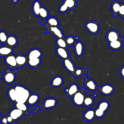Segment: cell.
<instances>
[{
    "label": "cell",
    "instance_id": "40",
    "mask_svg": "<svg viewBox=\"0 0 124 124\" xmlns=\"http://www.w3.org/2000/svg\"><path fill=\"white\" fill-rule=\"evenodd\" d=\"M6 117H7V119L8 124H13L15 122V121L14 120V119L9 114L6 115Z\"/></svg>",
    "mask_w": 124,
    "mask_h": 124
},
{
    "label": "cell",
    "instance_id": "34",
    "mask_svg": "<svg viewBox=\"0 0 124 124\" xmlns=\"http://www.w3.org/2000/svg\"><path fill=\"white\" fill-rule=\"evenodd\" d=\"M49 15V11L47 8L44 6H42L39 12L38 17L42 19H47Z\"/></svg>",
    "mask_w": 124,
    "mask_h": 124
},
{
    "label": "cell",
    "instance_id": "39",
    "mask_svg": "<svg viewBox=\"0 0 124 124\" xmlns=\"http://www.w3.org/2000/svg\"><path fill=\"white\" fill-rule=\"evenodd\" d=\"M124 14V3H122L120 6L119 11L118 13V15L122 16Z\"/></svg>",
    "mask_w": 124,
    "mask_h": 124
},
{
    "label": "cell",
    "instance_id": "45",
    "mask_svg": "<svg viewBox=\"0 0 124 124\" xmlns=\"http://www.w3.org/2000/svg\"><path fill=\"white\" fill-rule=\"evenodd\" d=\"M2 76L3 75L2 74V73H1V72L0 71V80L1 79V78H2Z\"/></svg>",
    "mask_w": 124,
    "mask_h": 124
},
{
    "label": "cell",
    "instance_id": "27",
    "mask_svg": "<svg viewBox=\"0 0 124 124\" xmlns=\"http://www.w3.org/2000/svg\"><path fill=\"white\" fill-rule=\"evenodd\" d=\"M42 62L41 58H34L28 59L27 65L32 68H37Z\"/></svg>",
    "mask_w": 124,
    "mask_h": 124
},
{
    "label": "cell",
    "instance_id": "47",
    "mask_svg": "<svg viewBox=\"0 0 124 124\" xmlns=\"http://www.w3.org/2000/svg\"><path fill=\"white\" fill-rule=\"evenodd\" d=\"M122 18H123V20H124V15L122 16Z\"/></svg>",
    "mask_w": 124,
    "mask_h": 124
},
{
    "label": "cell",
    "instance_id": "23",
    "mask_svg": "<svg viewBox=\"0 0 124 124\" xmlns=\"http://www.w3.org/2000/svg\"><path fill=\"white\" fill-rule=\"evenodd\" d=\"M97 96L96 93H94L92 95H85L83 106L86 108H90L92 107L94 103V98Z\"/></svg>",
    "mask_w": 124,
    "mask_h": 124
},
{
    "label": "cell",
    "instance_id": "12",
    "mask_svg": "<svg viewBox=\"0 0 124 124\" xmlns=\"http://www.w3.org/2000/svg\"><path fill=\"white\" fill-rule=\"evenodd\" d=\"M8 114L10 115L15 122L21 119L24 115H25V113L23 111L15 107L9 111Z\"/></svg>",
    "mask_w": 124,
    "mask_h": 124
},
{
    "label": "cell",
    "instance_id": "5",
    "mask_svg": "<svg viewBox=\"0 0 124 124\" xmlns=\"http://www.w3.org/2000/svg\"><path fill=\"white\" fill-rule=\"evenodd\" d=\"M84 92L85 88H81V89H80L72 97L73 103L75 106L78 107L83 106V101L85 96Z\"/></svg>",
    "mask_w": 124,
    "mask_h": 124
},
{
    "label": "cell",
    "instance_id": "41",
    "mask_svg": "<svg viewBox=\"0 0 124 124\" xmlns=\"http://www.w3.org/2000/svg\"><path fill=\"white\" fill-rule=\"evenodd\" d=\"M0 122H1V124H8L6 116H3L1 117V118L0 120Z\"/></svg>",
    "mask_w": 124,
    "mask_h": 124
},
{
    "label": "cell",
    "instance_id": "28",
    "mask_svg": "<svg viewBox=\"0 0 124 124\" xmlns=\"http://www.w3.org/2000/svg\"><path fill=\"white\" fill-rule=\"evenodd\" d=\"M42 6V5L41 2L38 0H36L32 3L31 6V11L34 16H38L40 8Z\"/></svg>",
    "mask_w": 124,
    "mask_h": 124
},
{
    "label": "cell",
    "instance_id": "46",
    "mask_svg": "<svg viewBox=\"0 0 124 124\" xmlns=\"http://www.w3.org/2000/svg\"><path fill=\"white\" fill-rule=\"evenodd\" d=\"M1 113L0 112V120H1Z\"/></svg>",
    "mask_w": 124,
    "mask_h": 124
},
{
    "label": "cell",
    "instance_id": "4",
    "mask_svg": "<svg viewBox=\"0 0 124 124\" xmlns=\"http://www.w3.org/2000/svg\"><path fill=\"white\" fill-rule=\"evenodd\" d=\"M85 28L91 34L96 35L99 31L100 26L97 21L90 20L85 24Z\"/></svg>",
    "mask_w": 124,
    "mask_h": 124
},
{
    "label": "cell",
    "instance_id": "1",
    "mask_svg": "<svg viewBox=\"0 0 124 124\" xmlns=\"http://www.w3.org/2000/svg\"><path fill=\"white\" fill-rule=\"evenodd\" d=\"M16 93V102L17 103H26L30 95V90L26 87L16 84L14 86Z\"/></svg>",
    "mask_w": 124,
    "mask_h": 124
},
{
    "label": "cell",
    "instance_id": "36",
    "mask_svg": "<svg viewBox=\"0 0 124 124\" xmlns=\"http://www.w3.org/2000/svg\"><path fill=\"white\" fill-rule=\"evenodd\" d=\"M55 44H56V45L57 46V47H62V48H67L68 47V46L66 43L64 37L61 38H56Z\"/></svg>",
    "mask_w": 124,
    "mask_h": 124
},
{
    "label": "cell",
    "instance_id": "38",
    "mask_svg": "<svg viewBox=\"0 0 124 124\" xmlns=\"http://www.w3.org/2000/svg\"><path fill=\"white\" fill-rule=\"evenodd\" d=\"M94 112H95V117L98 119L102 118L105 116L106 113V112L102 110L101 109H99L97 107L94 109Z\"/></svg>",
    "mask_w": 124,
    "mask_h": 124
},
{
    "label": "cell",
    "instance_id": "32",
    "mask_svg": "<svg viewBox=\"0 0 124 124\" xmlns=\"http://www.w3.org/2000/svg\"><path fill=\"white\" fill-rule=\"evenodd\" d=\"M49 26H59V21L55 16H50L47 18L46 23L43 24Z\"/></svg>",
    "mask_w": 124,
    "mask_h": 124
},
{
    "label": "cell",
    "instance_id": "31",
    "mask_svg": "<svg viewBox=\"0 0 124 124\" xmlns=\"http://www.w3.org/2000/svg\"><path fill=\"white\" fill-rule=\"evenodd\" d=\"M97 107L102 110L107 112L110 108V104L108 100H103L98 103Z\"/></svg>",
    "mask_w": 124,
    "mask_h": 124
},
{
    "label": "cell",
    "instance_id": "18",
    "mask_svg": "<svg viewBox=\"0 0 124 124\" xmlns=\"http://www.w3.org/2000/svg\"><path fill=\"white\" fill-rule=\"evenodd\" d=\"M16 57L17 68L22 67L27 64L28 59L27 56L23 55L20 53H18L16 55Z\"/></svg>",
    "mask_w": 124,
    "mask_h": 124
},
{
    "label": "cell",
    "instance_id": "33",
    "mask_svg": "<svg viewBox=\"0 0 124 124\" xmlns=\"http://www.w3.org/2000/svg\"><path fill=\"white\" fill-rule=\"evenodd\" d=\"M7 95L9 99L13 103L16 102V93L14 87L9 88L7 91Z\"/></svg>",
    "mask_w": 124,
    "mask_h": 124
},
{
    "label": "cell",
    "instance_id": "17",
    "mask_svg": "<svg viewBox=\"0 0 124 124\" xmlns=\"http://www.w3.org/2000/svg\"><path fill=\"white\" fill-rule=\"evenodd\" d=\"M124 38L121 37L119 39L108 43V46L109 48L114 51H117L120 49L123 45V40H124Z\"/></svg>",
    "mask_w": 124,
    "mask_h": 124
},
{
    "label": "cell",
    "instance_id": "42",
    "mask_svg": "<svg viewBox=\"0 0 124 124\" xmlns=\"http://www.w3.org/2000/svg\"><path fill=\"white\" fill-rule=\"evenodd\" d=\"M119 73L121 77L124 79V65L122 66L119 71Z\"/></svg>",
    "mask_w": 124,
    "mask_h": 124
},
{
    "label": "cell",
    "instance_id": "35",
    "mask_svg": "<svg viewBox=\"0 0 124 124\" xmlns=\"http://www.w3.org/2000/svg\"><path fill=\"white\" fill-rule=\"evenodd\" d=\"M79 39V37L78 36H76L75 37L72 35H68L66 38H65V40L67 45L68 46H74L76 41Z\"/></svg>",
    "mask_w": 124,
    "mask_h": 124
},
{
    "label": "cell",
    "instance_id": "20",
    "mask_svg": "<svg viewBox=\"0 0 124 124\" xmlns=\"http://www.w3.org/2000/svg\"><path fill=\"white\" fill-rule=\"evenodd\" d=\"M63 83V79L62 77L57 75L54 77L51 80V86L54 88L61 87Z\"/></svg>",
    "mask_w": 124,
    "mask_h": 124
},
{
    "label": "cell",
    "instance_id": "7",
    "mask_svg": "<svg viewBox=\"0 0 124 124\" xmlns=\"http://www.w3.org/2000/svg\"><path fill=\"white\" fill-rule=\"evenodd\" d=\"M98 89L101 94L106 96H110L115 91L114 86L108 83L103 84L101 86L98 87Z\"/></svg>",
    "mask_w": 124,
    "mask_h": 124
},
{
    "label": "cell",
    "instance_id": "21",
    "mask_svg": "<svg viewBox=\"0 0 124 124\" xmlns=\"http://www.w3.org/2000/svg\"><path fill=\"white\" fill-rule=\"evenodd\" d=\"M13 48L4 44L0 46V56L6 57L13 53Z\"/></svg>",
    "mask_w": 124,
    "mask_h": 124
},
{
    "label": "cell",
    "instance_id": "3",
    "mask_svg": "<svg viewBox=\"0 0 124 124\" xmlns=\"http://www.w3.org/2000/svg\"><path fill=\"white\" fill-rule=\"evenodd\" d=\"M18 72L16 69L8 68L3 74L2 78L4 82L7 84L14 83L16 79V74Z\"/></svg>",
    "mask_w": 124,
    "mask_h": 124
},
{
    "label": "cell",
    "instance_id": "14",
    "mask_svg": "<svg viewBox=\"0 0 124 124\" xmlns=\"http://www.w3.org/2000/svg\"><path fill=\"white\" fill-rule=\"evenodd\" d=\"M5 63L10 69H16L17 68V63L16 61V55L13 54L5 57Z\"/></svg>",
    "mask_w": 124,
    "mask_h": 124
},
{
    "label": "cell",
    "instance_id": "44",
    "mask_svg": "<svg viewBox=\"0 0 124 124\" xmlns=\"http://www.w3.org/2000/svg\"><path fill=\"white\" fill-rule=\"evenodd\" d=\"M18 1V0H12V2L14 3H16Z\"/></svg>",
    "mask_w": 124,
    "mask_h": 124
},
{
    "label": "cell",
    "instance_id": "15",
    "mask_svg": "<svg viewBox=\"0 0 124 124\" xmlns=\"http://www.w3.org/2000/svg\"><path fill=\"white\" fill-rule=\"evenodd\" d=\"M43 56L42 51L38 48H32L28 52L27 55V59L34 58H42Z\"/></svg>",
    "mask_w": 124,
    "mask_h": 124
},
{
    "label": "cell",
    "instance_id": "22",
    "mask_svg": "<svg viewBox=\"0 0 124 124\" xmlns=\"http://www.w3.org/2000/svg\"><path fill=\"white\" fill-rule=\"evenodd\" d=\"M55 52L57 56L62 60L70 58L69 53L67 48L57 47Z\"/></svg>",
    "mask_w": 124,
    "mask_h": 124
},
{
    "label": "cell",
    "instance_id": "11",
    "mask_svg": "<svg viewBox=\"0 0 124 124\" xmlns=\"http://www.w3.org/2000/svg\"><path fill=\"white\" fill-rule=\"evenodd\" d=\"M62 60L63 65L64 68L67 71L73 75L76 68L74 62L70 58Z\"/></svg>",
    "mask_w": 124,
    "mask_h": 124
},
{
    "label": "cell",
    "instance_id": "8",
    "mask_svg": "<svg viewBox=\"0 0 124 124\" xmlns=\"http://www.w3.org/2000/svg\"><path fill=\"white\" fill-rule=\"evenodd\" d=\"M84 86L85 89L91 92L95 91L98 88L95 81L88 77H86L84 79Z\"/></svg>",
    "mask_w": 124,
    "mask_h": 124
},
{
    "label": "cell",
    "instance_id": "2",
    "mask_svg": "<svg viewBox=\"0 0 124 124\" xmlns=\"http://www.w3.org/2000/svg\"><path fill=\"white\" fill-rule=\"evenodd\" d=\"M78 0H63L59 5L58 11L61 14L66 13L69 10L74 9L77 6Z\"/></svg>",
    "mask_w": 124,
    "mask_h": 124
},
{
    "label": "cell",
    "instance_id": "43",
    "mask_svg": "<svg viewBox=\"0 0 124 124\" xmlns=\"http://www.w3.org/2000/svg\"><path fill=\"white\" fill-rule=\"evenodd\" d=\"M39 111H41V109L40 108L39 106H37L34 109H33V110L31 111V113H33V114H36L37 113H38Z\"/></svg>",
    "mask_w": 124,
    "mask_h": 124
},
{
    "label": "cell",
    "instance_id": "16",
    "mask_svg": "<svg viewBox=\"0 0 124 124\" xmlns=\"http://www.w3.org/2000/svg\"><path fill=\"white\" fill-rule=\"evenodd\" d=\"M74 50L75 55L78 57H81L84 51V46L81 41H76L74 45Z\"/></svg>",
    "mask_w": 124,
    "mask_h": 124
},
{
    "label": "cell",
    "instance_id": "24",
    "mask_svg": "<svg viewBox=\"0 0 124 124\" xmlns=\"http://www.w3.org/2000/svg\"><path fill=\"white\" fill-rule=\"evenodd\" d=\"M40 96L37 93H31L27 101V104L29 106H35L39 101Z\"/></svg>",
    "mask_w": 124,
    "mask_h": 124
},
{
    "label": "cell",
    "instance_id": "19",
    "mask_svg": "<svg viewBox=\"0 0 124 124\" xmlns=\"http://www.w3.org/2000/svg\"><path fill=\"white\" fill-rule=\"evenodd\" d=\"M84 120L87 122H92L96 118L95 115L94 109L88 108L86 109L83 114Z\"/></svg>",
    "mask_w": 124,
    "mask_h": 124
},
{
    "label": "cell",
    "instance_id": "30",
    "mask_svg": "<svg viewBox=\"0 0 124 124\" xmlns=\"http://www.w3.org/2000/svg\"><path fill=\"white\" fill-rule=\"evenodd\" d=\"M88 68H82L80 67H78L76 68L74 73L73 74V76L76 78H80L84 75H86L88 76Z\"/></svg>",
    "mask_w": 124,
    "mask_h": 124
},
{
    "label": "cell",
    "instance_id": "6",
    "mask_svg": "<svg viewBox=\"0 0 124 124\" xmlns=\"http://www.w3.org/2000/svg\"><path fill=\"white\" fill-rule=\"evenodd\" d=\"M46 28V31L45 32V33H50L56 38H64V33L61 27L59 26H49L45 25Z\"/></svg>",
    "mask_w": 124,
    "mask_h": 124
},
{
    "label": "cell",
    "instance_id": "10",
    "mask_svg": "<svg viewBox=\"0 0 124 124\" xmlns=\"http://www.w3.org/2000/svg\"><path fill=\"white\" fill-rule=\"evenodd\" d=\"M57 104V100L54 97H47L46 98L42 104V107L46 109L54 108Z\"/></svg>",
    "mask_w": 124,
    "mask_h": 124
},
{
    "label": "cell",
    "instance_id": "9",
    "mask_svg": "<svg viewBox=\"0 0 124 124\" xmlns=\"http://www.w3.org/2000/svg\"><path fill=\"white\" fill-rule=\"evenodd\" d=\"M105 37L108 43L117 40L121 37L119 32L115 29L108 31L105 34Z\"/></svg>",
    "mask_w": 124,
    "mask_h": 124
},
{
    "label": "cell",
    "instance_id": "37",
    "mask_svg": "<svg viewBox=\"0 0 124 124\" xmlns=\"http://www.w3.org/2000/svg\"><path fill=\"white\" fill-rule=\"evenodd\" d=\"M8 35L4 31H0V43L6 44Z\"/></svg>",
    "mask_w": 124,
    "mask_h": 124
},
{
    "label": "cell",
    "instance_id": "29",
    "mask_svg": "<svg viewBox=\"0 0 124 124\" xmlns=\"http://www.w3.org/2000/svg\"><path fill=\"white\" fill-rule=\"evenodd\" d=\"M14 104H15V107L23 111L25 113V115H30V112L29 111V107L27 103L15 102Z\"/></svg>",
    "mask_w": 124,
    "mask_h": 124
},
{
    "label": "cell",
    "instance_id": "48",
    "mask_svg": "<svg viewBox=\"0 0 124 124\" xmlns=\"http://www.w3.org/2000/svg\"><path fill=\"white\" fill-rule=\"evenodd\" d=\"M123 38H124V37H123Z\"/></svg>",
    "mask_w": 124,
    "mask_h": 124
},
{
    "label": "cell",
    "instance_id": "26",
    "mask_svg": "<svg viewBox=\"0 0 124 124\" xmlns=\"http://www.w3.org/2000/svg\"><path fill=\"white\" fill-rule=\"evenodd\" d=\"M18 43V39L17 37L13 34H11L8 35L6 45L9 46L14 48L16 46Z\"/></svg>",
    "mask_w": 124,
    "mask_h": 124
},
{
    "label": "cell",
    "instance_id": "25",
    "mask_svg": "<svg viewBox=\"0 0 124 124\" xmlns=\"http://www.w3.org/2000/svg\"><path fill=\"white\" fill-rule=\"evenodd\" d=\"M121 5V3H120L117 0H114L111 2L110 8L114 17H116L118 15V13Z\"/></svg>",
    "mask_w": 124,
    "mask_h": 124
},
{
    "label": "cell",
    "instance_id": "13",
    "mask_svg": "<svg viewBox=\"0 0 124 124\" xmlns=\"http://www.w3.org/2000/svg\"><path fill=\"white\" fill-rule=\"evenodd\" d=\"M79 90V86L77 83H72L65 89L64 91L67 96L72 98Z\"/></svg>",
    "mask_w": 124,
    "mask_h": 124
}]
</instances>
